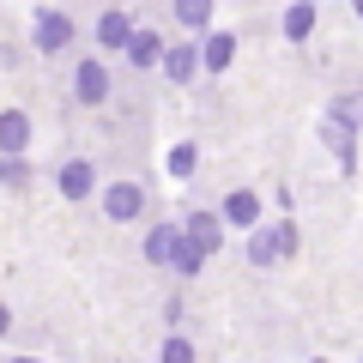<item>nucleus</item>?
Here are the masks:
<instances>
[{"label":"nucleus","instance_id":"obj_5","mask_svg":"<svg viewBox=\"0 0 363 363\" xmlns=\"http://www.w3.org/2000/svg\"><path fill=\"white\" fill-rule=\"evenodd\" d=\"M291 248H297V230H291V224H279V230H260L255 242H248V260H255V267H272V260L291 255Z\"/></svg>","mask_w":363,"mask_h":363},{"label":"nucleus","instance_id":"obj_10","mask_svg":"<svg viewBox=\"0 0 363 363\" xmlns=\"http://www.w3.org/2000/svg\"><path fill=\"white\" fill-rule=\"evenodd\" d=\"M176 242H182V230H176V224H152V236H145V260H152V267H169Z\"/></svg>","mask_w":363,"mask_h":363},{"label":"nucleus","instance_id":"obj_18","mask_svg":"<svg viewBox=\"0 0 363 363\" xmlns=\"http://www.w3.org/2000/svg\"><path fill=\"white\" fill-rule=\"evenodd\" d=\"M169 176H194V145H176L169 152Z\"/></svg>","mask_w":363,"mask_h":363},{"label":"nucleus","instance_id":"obj_13","mask_svg":"<svg viewBox=\"0 0 363 363\" xmlns=\"http://www.w3.org/2000/svg\"><path fill=\"white\" fill-rule=\"evenodd\" d=\"M200 61H206L212 73H224V67L236 61V37H206V49H200Z\"/></svg>","mask_w":363,"mask_h":363},{"label":"nucleus","instance_id":"obj_16","mask_svg":"<svg viewBox=\"0 0 363 363\" xmlns=\"http://www.w3.org/2000/svg\"><path fill=\"white\" fill-rule=\"evenodd\" d=\"M327 145L339 152V164L351 169V128H339V121H327Z\"/></svg>","mask_w":363,"mask_h":363},{"label":"nucleus","instance_id":"obj_2","mask_svg":"<svg viewBox=\"0 0 363 363\" xmlns=\"http://www.w3.org/2000/svg\"><path fill=\"white\" fill-rule=\"evenodd\" d=\"M104 212L116 224L140 218V212H145V188H140V182H109V188H104Z\"/></svg>","mask_w":363,"mask_h":363},{"label":"nucleus","instance_id":"obj_7","mask_svg":"<svg viewBox=\"0 0 363 363\" xmlns=\"http://www.w3.org/2000/svg\"><path fill=\"white\" fill-rule=\"evenodd\" d=\"M157 67H164V73L176 79V85H188V79L200 73V49H188V43H176V49H164V55H157Z\"/></svg>","mask_w":363,"mask_h":363},{"label":"nucleus","instance_id":"obj_11","mask_svg":"<svg viewBox=\"0 0 363 363\" xmlns=\"http://www.w3.org/2000/svg\"><path fill=\"white\" fill-rule=\"evenodd\" d=\"M182 230H188V242H200V248L212 255V248H218V236H224V218H212V212H194Z\"/></svg>","mask_w":363,"mask_h":363},{"label":"nucleus","instance_id":"obj_3","mask_svg":"<svg viewBox=\"0 0 363 363\" xmlns=\"http://www.w3.org/2000/svg\"><path fill=\"white\" fill-rule=\"evenodd\" d=\"M67 43H73V18L55 13V6H49V13H37V55H61Z\"/></svg>","mask_w":363,"mask_h":363},{"label":"nucleus","instance_id":"obj_8","mask_svg":"<svg viewBox=\"0 0 363 363\" xmlns=\"http://www.w3.org/2000/svg\"><path fill=\"white\" fill-rule=\"evenodd\" d=\"M121 49H128V61H133V67H157V55H164V37H157V30H128V43H121Z\"/></svg>","mask_w":363,"mask_h":363},{"label":"nucleus","instance_id":"obj_14","mask_svg":"<svg viewBox=\"0 0 363 363\" xmlns=\"http://www.w3.org/2000/svg\"><path fill=\"white\" fill-rule=\"evenodd\" d=\"M309 30H315V6H309V0H297V6L285 13V37L297 43V37H309Z\"/></svg>","mask_w":363,"mask_h":363},{"label":"nucleus","instance_id":"obj_1","mask_svg":"<svg viewBox=\"0 0 363 363\" xmlns=\"http://www.w3.org/2000/svg\"><path fill=\"white\" fill-rule=\"evenodd\" d=\"M73 97H79L85 109L109 104V67H104V61H79V67H73Z\"/></svg>","mask_w":363,"mask_h":363},{"label":"nucleus","instance_id":"obj_22","mask_svg":"<svg viewBox=\"0 0 363 363\" xmlns=\"http://www.w3.org/2000/svg\"><path fill=\"white\" fill-rule=\"evenodd\" d=\"M357 6H363V0H357Z\"/></svg>","mask_w":363,"mask_h":363},{"label":"nucleus","instance_id":"obj_6","mask_svg":"<svg viewBox=\"0 0 363 363\" xmlns=\"http://www.w3.org/2000/svg\"><path fill=\"white\" fill-rule=\"evenodd\" d=\"M55 188H61V200H91V188H97V169H91L85 157H73V164H61Z\"/></svg>","mask_w":363,"mask_h":363},{"label":"nucleus","instance_id":"obj_21","mask_svg":"<svg viewBox=\"0 0 363 363\" xmlns=\"http://www.w3.org/2000/svg\"><path fill=\"white\" fill-rule=\"evenodd\" d=\"M18 363H37V357H18Z\"/></svg>","mask_w":363,"mask_h":363},{"label":"nucleus","instance_id":"obj_15","mask_svg":"<svg viewBox=\"0 0 363 363\" xmlns=\"http://www.w3.org/2000/svg\"><path fill=\"white\" fill-rule=\"evenodd\" d=\"M176 18H182L188 30H200V25L212 18V0H176Z\"/></svg>","mask_w":363,"mask_h":363},{"label":"nucleus","instance_id":"obj_9","mask_svg":"<svg viewBox=\"0 0 363 363\" xmlns=\"http://www.w3.org/2000/svg\"><path fill=\"white\" fill-rule=\"evenodd\" d=\"M128 30H133V18L121 13V6H109V13L97 18V49H121V43H128Z\"/></svg>","mask_w":363,"mask_h":363},{"label":"nucleus","instance_id":"obj_20","mask_svg":"<svg viewBox=\"0 0 363 363\" xmlns=\"http://www.w3.org/2000/svg\"><path fill=\"white\" fill-rule=\"evenodd\" d=\"M6 327H13V309H6V303H0V339H6Z\"/></svg>","mask_w":363,"mask_h":363},{"label":"nucleus","instance_id":"obj_12","mask_svg":"<svg viewBox=\"0 0 363 363\" xmlns=\"http://www.w3.org/2000/svg\"><path fill=\"white\" fill-rule=\"evenodd\" d=\"M224 218H230V224H255L260 218V200L248 194V188H236V194L224 200Z\"/></svg>","mask_w":363,"mask_h":363},{"label":"nucleus","instance_id":"obj_4","mask_svg":"<svg viewBox=\"0 0 363 363\" xmlns=\"http://www.w3.org/2000/svg\"><path fill=\"white\" fill-rule=\"evenodd\" d=\"M25 152H30V116L0 109V157H25Z\"/></svg>","mask_w":363,"mask_h":363},{"label":"nucleus","instance_id":"obj_19","mask_svg":"<svg viewBox=\"0 0 363 363\" xmlns=\"http://www.w3.org/2000/svg\"><path fill=\"white\" fill-rule=\"evenodd\" d=\"M0 182H25V157H0Z\"/></svg>","mask_w":363,"mask_h":363},{"label":"nucleus","instance_id":"obj_17","mask_svg":"<svg viewBox=\"0 0 363 363\" xmlns=\"http://www.w3.org/2000/svg\"><path fill=\"white\" fill-rule=\"evenodd\" d=\"M157 363H194V345H188V339H164V357H157Z\"/></svg>","mask_w":363,"mask_h":363}]
</instances>
